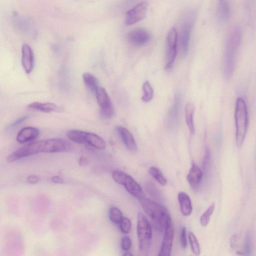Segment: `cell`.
<instances>
[{
  "label": "cell",
  "instance_id": "obj_21",
  "mask_svg": "<svg viewBox=\"0 0 256 256\" xmlns=\"http://www.w3.org/2000/svg\"><path fill=\"white\" fill-rule=\"evenodd\" d=\"M194 106L192 104L189 102L185 107V118L188 128L192 134L194 133Z\"/></svg>",
  "mask_w": 256,
  "mask_h": 256
},
{
  "label": "cell",
  "instance_id": "obj_4",
  "mask_svg": "<svg viewBox=\"0 0 256 256\" xmlns=\"http://www.w3.org/2000/svg\"><path fill=\"white\" fill-rule=\"evenodd\" d=\"M234 118L236 126V143L240 148L244 140L248 129V113L246 102L242 97H238L236 102Z\"/></svg>",
  "mask_w": 256,
  "mask_h": 256
},
{
  "label": "cell",
  "instance_id": "obj_23",
  "mask_svg": "<svg viewBox=\"0 0 256 256\" xmlns=\"http://www.w3.org/2000/svg\"><path fill=\"white\" fill-rule=\"evenodd\" d=\"M109 218L114 224H120L124 218L121 210L116 206H112L109 210Z\"/></svg>",
  "mask_w": 256,
  "mask_h": 256
},
{
  "label": "cell",
  "instance_id": "obj_26",
  "mask_svg": "<svg viewBox=\"0 0 256 256\" xmlns=\"http://www.w3.org/2000/svg\"><path fill=\"white\" fill-rule=\"evenodd\" d=\"M188 239L192 252L196 256H199L200 254V248L196 236L192 232H188Z\"/></svg>",
  "mask_w": 256,
  "mask_h": 256
},
{
  "label": "cell",
  "instance_id": "obj_28",
  "mask_svg": "<svg viewBox=\"0 0 256 256\" xmlns=\"http://www.w3.org/2000/svg\"><path fill=\"white\" fill-rule=\"evenodd\" d=\"M214 204H212L202 214L200 218V223L202 226L205 227L208 224L210 216L214 211Z\"/></svg>",
  "mask_w": 256,
  "mask_h": 256
},
{
  "label": "cell",
  "instance_id": "obj_37",
  "mask_svg": "<svg viewBox=\"0 0 256 256\" xmlns=\"http://www.w3.org/2000/svg\"><path fill=\"white\" fill-rule=\"evenodd\" d=\"M52 180L55 183L60 184L63 182L62 178L58 176H54L52 178Z\"/></svg>",
  "mask_w": 256,
  "mask_h": 256
},
{
  "label": "cell",
  "instance_id": "obj_33",
  "mask_svg": "<svg viewBox=\"0 0 256 256\" xmlns=\"http://www.w3.org/2000/svg\"><path fill=\"white\" fill-rule=\"evenodd\" d=\"M28 118V116H23L20 118H18L10 126H9V128H12L14 127H15L17 126L18 125L20 124L23 122H24Z\"/></svg>",
  "mask_w": 256,
  "mask_h": 256
},
{
  "label": "cell",
  "instance_id": "obj_22",
  "mask_svg": "<svg viewBox=\"0 0 256 256\" xmlns=\"http://www.w3.org/2000/svg\"><path fill=\"white\" fill-rule=\"evenodd\" d=\"M82 78L86 86L92 92L95 93L98 86V82L96 78L90 72H84Z\"/></svg>",
  "mask_w": 256,
  "mask_h": 256
},
{
  "label": "cell",
  "instance_id": "obj_10",
  "mask_svg": "<svg viewBox=\"0 0 256 256\" xmlns=\"http://www.w3.org/2000/svg\"><path fill=\"white\" fill-rule=\"evenodd\" d=\"M178 32L175 28H172L167 36L166 62L165 68H171L177 55Z\"/></svg>",
  "mask_w": 256,
  "mask_h": 256
},
{
  "label": "cell",
  "instance_id": "obj_16",
  "mask_svg": "<svg viewBox=\"0 0 256 256\" xmlns=\"http://www.w3.org/2000/svg\"><path fill=\"white\" fill-rule=\"evenodd\" d=\"M116 130L126 148L130 151H136L137 145L132 133L127 128L121 126H117Z\"/></svg>",
  "mask_w": 256,
  "mask_h": 256
},
{
  "label": "cell",
  "instance_id": "obj_39",
  "mask_svg": "<svg viewBox=\"0 0 256 256\" xmlns=\"http://www.w3.org/2000/svg\"></svg>",
  "mask_w": 256,
  "mask_h": 256
},
{
  "label": "cell",
  "instance_id": "obj_7",
  "mask_svg": "<svg viewBox=\"0 0 256 256\" xmlns=\"http://www.w3.org/2000/svg\"><path fill=\"white\" fill-rule=\"evenodd\" d=\"M112 178L116 183L123 186L130 194L138 200L144 196L140 185L128 174L120 170H114L112 172Z\"/></svg>",
  "mask_w": 256,
  "mask_h": 256
},
{
  "label": "cell",
  "instance_id": "obj_29",
  "mask_svg": "<svg viewBox=\"0 0 256 256\" xmlns=\"http://www.w3.org/2000/svg\"><path fill=\"white\" fill-rule=\"evenodd\" d=\"M121 232L124 234H128L131 230L132 222L128 218L124 217L120 224Z\"/></svg>",
  "mask_w": 256,
  "mask_h": 256
},
{
  "label": "cell",
  "instance_id": "obj_30",
  "mask_svg": "<svg viewBox=\"0 0 256 256\" xmlns=\"http://www.w3.org/2000/svg\"><path fill=\"white\" fill-rule=\"evenodd\" d=\"M132 242L131 239L128 236H124L121 238L120 246L124 252L128 251L132 248Z\"/></svg>",
  "mask_w": 256,
  "mask_h": 256
},
{
  "label": "cell",
  "instance_id": "obj_11",
  "mask_svg": "<svg viewBox=\"0 0 256 256\" xmlns=\"http://www.w3.org/2000/svg\"><path fill=\"white\" fill-rule=\"evenodd\" d=\"M148 4L146 2H142L126 13L125 24L127 26L132 25L145 18L148 9Z\"/></svg>",
  "mask_w": 256,
  "mask_h": 256
},
{
  "label": "cell",
  "instance_id": "obj_34",
  "mask_svg": "<svg viewBox=\"0 0 256 256\" xmlns=\"http://www.w3.org/2000/svg\"><path fill=\"white\" fill-rule=\"evenodd\" d=\"M27 181L30 184H36L39 181V178L36 175L32 174L28 177Z\"/></svg>",
  "mask_w": 256,
  "mask_h": 256
},
{
  "label": "cell",
  "instance_id": "obj_25",
  "mask_svg": "<svg viewBox=\"0 0 256 256\" xmlns=\"http://www.w3.org/2000/svg\"><path fill=\"white\" fill-rule=\"evenodd\" d=\"M252 240L250 234L248 232L244 238L242 251L240 254L242 256H251L252 254Z\"/></svg>",
  "mask_w": 256,
  "mask_h": 256
},
{
  "label": "cell",
  "instance_id": "obj_24",
  "mask_svg": "<svg viewBox=\"0 0 256 256\" xmlns=\"http://www.w3.org/2000/svg\"><path fill=\"white\" fill-rule=\"evenodd\" d=\"M148 172L160 185L164 186L166 184L167 180L158 168L150 166Z\"/></svg>",
  "mask_w": 256,
  "mask_h": 256
},
{
  "label": "cell",
  "instance_id": "obj_17",
  "mask_svg": "<svg viewBox=\"0 0 256 256\" xmlns=\"http://www.w3.org/2000/svg\"><path fill=\"white\" fill-rule=\"evenodd\" d=\"M40 135V131L37 128L28 126L22 128L16 136L17 141L21 144L32 142Z\"/></svg>",
  "mask_w": 256,
  "mask_h": 256
},
{
  "label": "cell",
  "instance_id": "obj_27",
  "mask_svg": "<svg viewBox=\"0 0 256 256\" xmlns=\"http://www.w3.org/2000/svg\"><path fill=\"white\" fill-rule=\"evenodd\" d=\"M144 94L142 100L145 102H150L153 98L154 90L152 88L148 81H146L142 85Z\"/></svg>",
  "mask_w": 256,
  "mask_h": 256
},
{
  "label": "cell",
  "instance_id": "obj_12",
  "mask_svg": "<svg viewBox=\"0 0 256 256\" xmlns=\"http://www.w3.org/2000/svg\"><path fill=\"white\" fill-rule=\"evenodd\" d=\"M151 38L150 32L142 28H136L130 30L128 34L130 42L135 46H142L148 43Z\"/></svg>",
  "mask_w": 256,
  "mask_h": 256
},
{
  "label": "cell",
  "instance_id": "obj_18",
  "mask_svg": "<svg viewBox=\"0 0 256 256\" xmlns=\"http://www.w3.org/2000/svg\"><path fill=\"white\" fill-rule=\"evenodd\" d=\"M180 209L184 216H189L192 212V206L189 196L184 192H180L178 196Z\"/></svg>",
  "mask_w": 256,
  "mask_h": 256
},
{
  "label": "cell",
  "instance_id": "obj_2",
  "mask_svg": "<svg viewBox=\"0 0 256 256\" xmlns=\"http://www.w3.org/2000/svg\"><path fill=\"white\" fill-rule=\"evenodd\" d=\"M241 40V32L235 26L230 31L226 41L224 60V76L228 80L234 70L236 53Z\"/></svg>",
  "mask_w": 256,
  "mask_h": 256
},
{
  "label": "cell",
  "instance_id": "obj_35",
  "mask_svg": "<svg viewBox=\"0 0 256 256\" xmlns=\"http://www.w3.org/2000/svg\"><path fill=\"white\" fill-rule=\"evenodd\" d=\"M238 242V236L236 234L232 236L230 240V244L231 248H235Z\"/></svg>",
  "mask_w": 256,
  "mask_h": 256
},
{
  "label": "cell",
  "instance_id": "obj_38",
  "mask_svg": "<svg viewBox=\"0 0 256 256\" xmlns=\"http://www.w3.org/2000/svg\"><path fill=\"white\" fill-rule=\"evenodd\" d=\"M122 256H133L132 254L130 252H126L123 254Z\"/></svg>",
  "mask_w": 256,
  "mask_h": 256
},
{
  "label": "cell",
  "instance_id": "obj_36",
  "mask_svg": "<svg viewBox=\"0 0 256 256\" xmlns=\"http://www.w3.org/2000/svg\"><path fill=\"white\" fill-rule=\"evenodd\" d=\"M88 162V160L84 157H81L79 159L78 163L81 166H85L87 164Z\"/></svg>",
  "mask_w": 256,
  "mask_h": 256
},
{
  "label": "cell",
  "instance_id": "obj_3",
  "mask_svg": "<svg viewBox=\"0 0 256 256\" xmlns=\"http://www.w3.org/2000/svg\"><path fill=\"white\" fill-rule=\"evenodd\" d=\"M138 200L144 212L151 219L154 228L159 231L164 230L167 218L170 216L166 208L145 196Z\"/></svg>",
  "mask_w": 256,
  "mask_h": 256
},
{
  "label": "cell",
  "instance_id": "obj_6",
  "mask_svg": "<svg viewBox=\"0 0 256 256\" xmlns=\"http://www.w3.org/2000/svg\"><path fill=\"white\" fill-rule=\"evenodd\" d=\"M136 232L140 249L145 250L149 248L152 236V226L146 216L141 212L138 214Z\"/></svg>",
  "mask_w": 256,
  "mask_h": 256
},
{
  "label": "cell",
  "instance_id": "obj_31",
  "mask_svg": "<svg viewBox=\"0 0 256 256\" xmlns=\"http://www.w3.org/2000/svg\"><path fill=\"white\" fill-rule=\"evenodd\" d=\"M210 152L208 148H206V150L205 155L204 158L203 164H202V168H203V173L204 172L206 173L208 171V170L209 167L210 162Z\"/></svg>",
  "mask_w": 256,
  "mask_h": 256
},
{
  "label": "cell",
  "instance_id": "obj_15",
  "mask_svg": "<svg viewBox=\"0 0 256 256\" xmlns=\"http://www.w3.org/2000/svg\"><path fill=\"white\" fill-rule=\"evenodd\" d=\"M203 176V171L196 163L192 162L186 176V179L193 190H197L200 187Z\"/></svg>",
  "mask_w": 256,
  "mask_h": 256
},
{
  "label": "cell",
  "instance_id": "obj_14",
  "mask_svg": "<svg viewBox=\"0 0 256 256\" xmlns=\"http://www.w3.org/2000/svg\"><path fill=\"white\" fill-rule=\"evenodd\" d=\"M22 64L26 73L32 72L34 66V54L32 48L27 44L22 46Z\"/></svg>",
  "mask_w": 256,
  "mask_h": 256
},
{
  "label": "cell",
  "instance_id": "obj_19",
  "mask_svg": "<svg viewBox=\"0 0 256 256\" xmlns=\"http://www.w3.org/2000/svg\"><path fill=\"white\" fill-rule=\"evenodd\" d=\"M218 17L222 22H226L230 15V6L228 0H220L218 6Z\"/></svg>",
  "mask_w": 256,
  "mask_h": 256
},
{
  "label": "cell",
  "instance_id": "obj_8",
  "mask_svg": "<svg viewBox=\"0 0 256 256\" xmlns=\"http://www.w3.org/2000/svg\"><path fill=\"white\" fill-rule=\"evenodd\" d=\"M174 226L170 216L166 220L163 240L158 256H170L174 238Z\"/></svg>",
  "mask_w": 256,
  "mask_h": 256
},
{
  "label": "cell",
  "instance_id": "obj_5",
  "mask_svg": "<svg viewBox=\"0 0 256 256\" xmlns=\"http://www.w3.org/2000/svg\"><path fill=\"white\" fill-rule=\"evenodd\" d=\"M66 136L68 139L73 142L86 144L98 150H104L106 146L104 139L94 133L72 130L68 131Z\"/></svg>",
  "mask_w": 256,
  "mask_h": 256
},
{
  "label": "cell",
  "instance_id": "obj_20",
  "mask_svg": "<svg viewBox=\"0 0 256 256\" xmlns=\"http://www.w3.org/2000/svg\"><path fill=\"white\" fill-rule=\"evenodd\" d=\"M28 107L30 109L44 112H50L58 110V106L51 102H34L29 104Z\"/></svg>",
  "mask_w": 256,
  "mask_h": 256
},
{
  "label": "cell",
  "instance_id": "obj_13",
  "mask_svg": "<svg viewBox=\"0 0 256 256\" xmlns=\"http://www.w3.org/2000/svg\"><path fill=\"white\" fill-rule=\"evenodd\" d=\"M194 18L186 19L180 28V40L181 48L184 55L186 54L189 46L190 35L193 24Z\"/></svg>",
  "mask_w": 256,
  "mask_h": 256
},
{
  "label": "cell",
  "instance_id": "obj_32",
  "mask_svg": "<svg viewBox=\"0 0 256 256\" xmlns=\"http://www.w3.org/2000/svg\"><path fill=\"white\" fill-rule=\"evenodd\" d=\"M180 244L182 248L184 249L187 246L186 240V227L183 226L180 232Z\"/></svg>",
  "mask_w": 256,
  "mask_h": 256
},
{
  "label": "cell",
  "instance_id": "obj_1",
  "mask_svg": "<svg viewBox=\"0 0 256 256\" xmlns=\"http://www.w3.org/2000/svg\"><path fill=\"white\" fill-rule=\"evenodd\" d=\"M72 145L68 141L59 138L42 140L30 143L10 154L6 160L12 162L22 158L42 152H64L71 150Z\"/></svg>",
  "mask_w": 256,
  "mask_h": 256
},
{
  "label": "cell",
  "instance_id": "obj_9",
  "mask_svg": "<svg viewBox=\"0 0 256 256\" xmlns=\"http://www.w3.org/2000/svg\"><path fill=\"white\" fill-rule=\"evenodd\" d=\"M94 94L102 116L106 118H111L114 113V107L105 88L98 86Z\"/></svg>",
  "mask_w": 256,
  "mask_h": 256
}]
</instances>
